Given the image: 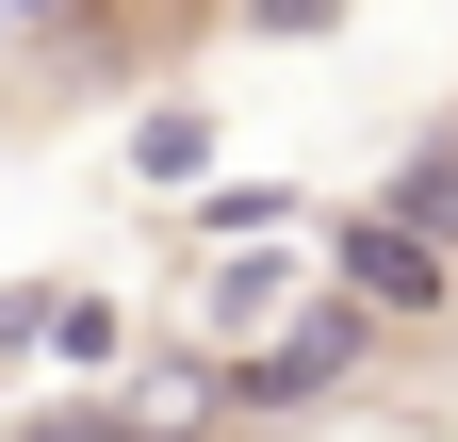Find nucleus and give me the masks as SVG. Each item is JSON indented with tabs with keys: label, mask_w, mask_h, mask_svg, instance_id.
<instances>
[{
	"label": "nucleus",
	"mask_w": 458,
	"mask_h": 442,
	"mask_svg": "<svg viewBox=\"0 0 458 442\" xmlns=\"http://www.w3.org/2000/svg\"><path fill=\"white\" fill-rule=\"evenodd\" d=\"M327 295L360 311V327H442V311H458V262H442L426 230H393V213H360L344 262H327Z\"/></svg>",
	"instance_id": "obj_1"
},
{
	"label": "nucleus",
	"mask_w": 458,
	"mask_h": 442,
	"mask_svg": "<svg viewBox=\"0 0 458 442\" xmlns=\"http://www.w3.org/2000/svg\"><path fill=\"white\" fill-rule=\"evenodd\" d=\"M327 279H295L278 246H246V262H213V295H197V344H246V327H278V311H311Z\"/></svg>",
	"instance_id": "obj_2"
}]
</instances>
